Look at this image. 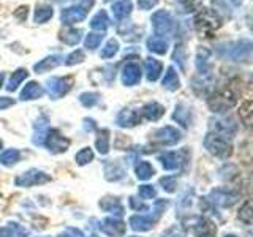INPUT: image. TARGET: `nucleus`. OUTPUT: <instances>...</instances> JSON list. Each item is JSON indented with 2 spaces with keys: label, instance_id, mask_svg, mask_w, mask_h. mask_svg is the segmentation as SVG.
<instances>
[{
  "label": "nucleus",
  "instance_id": "nucleus-62",
  "mask_svg": "<svg viewBox=\"0 0 253 237\" xmlns=\"http://www.w3.org/2000/svg\"><path fill=\"white\" fill-rule=\"evenodd\" d=\"M92 237H98V236H92Z\"/></svg>",
  "mask_w": 253,
  "mask_h": 237
},
{
  "label": "nucleus",
  "instance_id": "nucleus-44",
  "mask_svg": "<svg viewBox=\"0 0 253 237\" xmlns=\"http://www.w3.org/2000/svg\"><path fill=\"white\" fill-rule=\"evenodd\" d=\"M98 93H93V92H85V93H81L79 95V101H81V105L85 106V108H92L98 103Z\"/></svg>",
  "mask_w": 253,
  "mask_h": 237
},
{
  "label": "nucleus",
  "instance_id": "nucleus-54",
  "mask_svg": "<svg viewBox=\"0 0 253 237\" xmlns=\"http://www.w3.org/2000/svg\"><path fill=\"white\" fill-rule=\"evenodd\" d=\"M157 3H158V0H138V5L141 10H152Z\"/></svg>",
  "mask_w": 253,
  "mask_h": 237
},
{
  "label": "nucleus",
  "instance_id": "nucleus-25",
  "mask_svg": "<svg viewBox=\"0 0 253 237\" xmlns=\"http://www.w3.org/2000/svg\"><path fill=\"white\" fill-rule=\"evenodd\" d=\"M141 113H142V116L147 118V120L155 122V120H158V118H160L165 114V108L160 105V103L150 101V103H147V105L142 106Z\"/></svg>",
  "mask_w": 253,
  "mask_h": 237
},
{
  "label": "nucleus",
  "instance_id": "nucleus-28",
  "mask_svg": "<svg viewBox=\"0 0 253 237\" xmlns=\"http://www.w3.org/2000/svg\"><path fill=\"white\" fill-rule=\"evenodd\" d=\"M47 130H49V126H47V118L44 116L38 117V120L35 123V128H34V139H32L35 146H43Z\"/></svg>",
  "mask_w": 253,
  "mask_h": 237
},
{
  "label": "nucleus",
  "instance_id": "nucleus-2",
  "mask_svg": "<svg viewBox=\"0 0 253 237\" xmlns=\"http://www.w3.org/2000/svg\"><path fill=\"white\" fill-rule=\"evenodd\" d=\"M204 147L208 149V152L212 154L213 157L218 158H228L233 154V144L231 141L220 136L217 133L209 131L204 138Z\"/></svg>",
  "mask_w": 253,
  "mask_h": 237
},
{
  "label": "nucleus",
  "instance_id": "nucleus-56",
  "mask_svg": "<svg viewBox=\"0 0 253 237\" xmlns=\"http://www.w3.org/2000/svg\"><path fill=\"white\" fill-rule=\"evenodd\" d=\"M84 128L89 130V131L95 130V122L92 120V118H85V120H84Z\"/></svg>",
  "mask_w": 253,
  "mask_h": 237
},
{
  "label": "nucleus",
  "instance_id": "nucleus-23",
  "mask_svg": "<svg viewBox=\"0 0 253 237\" xmlns=\"http://www.w3.org/2000/svg\"><path fill=\"white\" fill-rule=\"evenodd\" d=\"M172 118L184 126V128H188V126L192 125V111H190V108L184 105V103H179L172 114Z\"/></svg>",
  "mask_w": 253,
  "mask_h": 237
},
{
  "label": "nucleus",
  "instance_id": "nucleus-29",
  "mask_svg": "<svg viewBox=\"0 0 253 237\" xmlns=\"http://www.w3.org/2000/svg\"><path fill=\"white\" fill-rule=\"evenodd\" d=\"M144 68H146V76H147V79H149V81H152V82L157 81V79L160 78L162 70H163L162 63L158 62L157 59H152V57L146 59Z\"/></svg>",
  "mask_w": 253,
  "mask_h": 237
},
{
  "label": "nucleus",
  "instance_id": "nucleus-58",
  "mask_svg": "<svg viewBox=\"0 0 253 237\" xmlns=\"http://www.w3.org/2000/svg\"><path fill=\"white\" fill-rule=\"evenodd\" d=\"M231 2H233L234 5H241V3H242V0H231Z\"/></svg>",
  "mask_w": 253,
  "mask_h": 237
},
{
  "label": "nucleus",
  "instance_id": "nucleus-46",
  "mask_svg": "<svg viewBox=\"0 0 253 237\" xmlns=\"http://www.w3.org/2000/svg\"><path fill=\"white\" fill-rule=\"evenodd\" d=\"M160 237H187V229L182 225H174L160 236Z\"/></svg>",
  "mask_w": 253,
  "mask_h": 237
},
{
  "label": "nucleus",
  "instance_id": "nucleus-1",
  "mask_svg": "<svg viewBox=\"0 0 253 237\" xmlns=\"http://www.w3.org/2000/svg\"><path fill=\"white\" fill-rule=\"evenodd\" d=\"M218 55L223 59H229L233 62H250L252 57V43L249 40L234 43H225L220 44L217 49Z\"/></svg>",
  "mask_w": 253,
  "mask_h": 237
},
{
  "label": "nucleus",
  "instance_id": "nucleus-3",
  "mask_svg": "<svg viewBox=\"0 0 253 237\" xmlns=\"http://www.w3.org/2000/svg\"><path fill=\"white\" fill-rule=\"evenodd\" d=\"M237 103L236 95L231 90H218V92H213L211 97L208 98V106L212 113L215 114H223L226 111L233 109Z\"/></svg>",
  "mask_w": 253,
  "mask_h": 237
},
{
  "label": "nucleus",
  "instance_id": "nucleus-9",
  "mask_svg": "<svg viewBox=\"0 0 253 237\" xmlns=\"http://www.w3.org/2000/svg\"><path fill=\"white\" fill-rule=\"evenodd\" d=\"M71 87H73V78L65 76V78H51L46 81V90L47 95L52 100H59L63 95H67Z\"/></svg>",
  "mask_w": 253,
  "mask_h": 237
},
{
  "label": "nucleus",
  "instance_id": "nucleus-20",
  "mask_svg": "<svg viewBox=\"0 0 253 237\" xmlns=\"http://www.w3.org/2000/svg\"><path fill=\"white\" fill-rule=\"evenodd\" d=\"M155 218L150 215H133L130 217V226L133 231H139V233H146L150 231L155 225Z\"/></svg>",
  "mask_w": 253,
  "mask_h": 237
},
{
  "label": "nucleus",
  "instance_id": "nucleus-38",
  "mask_svg": "<svg viewBox=\"0 0 253 237\" xmlns=\"http://www.w3.org/2000/svg\"><path fill=\"white\" fill-rule=\"evenodd\" d=\"M81 37H83V30L81 29H70L67 32H63V34L60 35V40L63 43H67L70 46H75L78 44L79 41H81Z\"/></svg>",
  "mask_w": 253,
  "mask_h": 237
},
{
  "label": "nucleus",
  "instance_id": "nucleus-61",
  "mask_svg": "<svg viewBox=\"0 0 253 237\" xmlns=\"http://www.w3.org/2000/svg\"><path fill=\"white\" fill-rule=\"evenodd\" d=\"M0 149H2V141H0Z\"/></svg>",
  "mask_w": 253,
  "mask_h": 237
},
{
  "label": "nucleus",
  "instance_id": "nucleus-43",
  "mask_svg": "<svg viewBox=\"0 0 253 237\" xmlns=\"http://www.w3.org/2000/svg\"><path fill=\"white\" fill-rule=\"evenodd\" d=\"M103 38H105V35H103V34H89V35H87V38H85V43L84 44H85L87 49L95 51L101 44Z\"/></svg>",
  "mask_w": 253,
  "mask_h": 237
},
{
  "label": "nucleus",
  "instance_id": "nucleus-50",
  "mask_svg": "<svg viewBox=\"0 0 253 237\" xmlns=\"http://www.w3.org/2000/svg\"><path fill=\"white\" fill-rule=\"evenodd\" d=\"M180 6H182V10L187 13L196 11L198 8L201 6V0H180Z\"/></svg>",
  "mask_w": 253,
  "mask_h": 237
},
{
  "label": "nucleus",
  "instance_id": "nucleus-19",
  "mask_svg": "<svg viewBox=\"0 0 253 237\" xmlns=\"http://www.w3.org/2000/svg\"><path fill=\"white\" fill-rule=\"evenodd\" d=\"M212 85H213V76H212V73H204V75L198 73V76L193 79V82H192L193 90L198 95H208L212 90Z\"/></svg>",
  "mask_w": 253,
  "mask_h": 237
},
{
  "label": "nucleus",
  "instance_id": "nucleus-48",
  "mask_svg": "<svg viewBox=\"0 0 253 237\" xmlns=\"http://www.w3.org/2000/svg\"><path fill=\"white\" fill-rule=\"evenodd\" d=\"M168 205H169V201L168 199H157L154 202V218L155 220L160 218L163 213H165V210L168 209Z\"/></svg>",
  "mask_w": 253,
  "mask_h": 237
},
{
  "label": "nucleus",
  "instance_id": "nucleus-10",
  "mask_svg": "<svg viewBox=\"0 0 253 237\" xmlns=\"http://www.w3.org/2000/svg\"><path fill=\"white\" fill-rule=\"evenodd\" d=\"M43 146H46L51 154H63L70 147V139L63 136L59 130H47Z\"/></svg>",
  "mask_w": 253,
  "mask_h": 237
},
{
  "label": "nucleus",
  "instance_id": "nucleus-35",
  "mask_svg": "<svg viewBox=\"0 0 253 237\" xmlns=\"http://www.w3.org/2000/svg\"><path fill=\"white\" fill-rule=\"evenodd\" d=\"M196 68L198 73H211V65H209V51L208 49H200L196 54Z\"/></svg>",
  "mask_w": 253,
  "mask_h": 237
},
{
  "label": "nucleus",
  "instance_id": "nucleus-57",
  "mask_svg": "<svg viewBox=\"0 0 253 237\" xmlns=\"http://www.w3.org/2000/svg\"><path fill=\"white\" fill-rule=\"evenodd\" d=\"M3 81H5V75H3V73H0V89H2Z\"/></svg>",
  "mask_w": 253,
  "mask_h": 237
},
{
  "label": "nucleus",
  "instance_id": "nucleus-63",
  "mask_svg": "<svg viewBox=\"0 0 253 237\" xmlns=\"http://www.w3.org/2000/svg\"><path fill=\"white\" fill-rule=\"evenodd\" d=\"M43 237H47V236H43Z\"/></svg>",
  "mask_w": 253,
  "mask_h": 237
},
{
  "label": "nucleus",
  "instance_id": "nucleus-12",
  "mask_svg": "<svg viewBox=\"0 0 253 237\" xmlns=\"http://www.w3.org/2000/svg\"><path fill=\"white\" fill-rule=\"evenodd\" d=\"M187 150H180V152H165L158 157V161L162 163L163 169L166 171H177L187 163V158L184 157Z\"/></svg>",
  "mask_w": 253,
  "mask_h": 237
},
{
  "label": "nucleus",
  "instance_id": "nucleus-51",
  "mask_svg": "<svg viewBox=\"0 0 253 237\" xmlns=\"http://www.w3.org/2000/svg\"><path fill=\"white\" fill-rule=\"evenodd\" d=\"M241 118L245 122V125H250V122H252V101H247L241 108Z\"/></svg>",
  "mask_w": 253,
  "mask_h": 237
},
{
  "label": "nucleus",
  "instance_id": "nucleus-55",
  "mask_svg": "<svg viewBox=\"0 0 253 237\" xmlns=\"http://www.w3.org/2000/svg\"><path fill=\"white\" fill-rule=\"evenodd\" d=\"M14 105V100L13 98H8V97H0V109H6Z\"/></svg>",
  "mask_w": 253,
  "mask_h": 237
},
{
  "label": "nucleus",
  "instance_id": "nucleus-4",
  "mask_svg": "<svg viewBox=\"0 0 253 237\" xmlns=\"http://www.w3.org/2000/svg\"><path fill=\"white\" fill-rule=\"evenodd\" d=\"M220 26H221V22H220V18L217 16V13L212 10H208V8H206V10H201L195 18V29L206 37H211Z\"/></svg>",
  "mask_w": 253,
  "mask_h": 237
},
{
  "label": "nucleus",
  "instance_id": "nucleus-11",
  "mask_svg": "<svg viewBox=\"0 0 253 237\" xmlns=\"http://www.w3.org/2000/svg\"><path fill=\"white\" fill-rule=\"evenodd\" d=\"M152 139L155 142H158L160 146H176L182 139V133L177 128H174V126L166 125V126H162V128L154 131Z\"/></svg>",
  "mask_w": 253,
  "mask_h": 237
},
{
  "label": "nucleus",
  "instance_id": "nucleus-47",
  "mask_svg": "<svg viewBox=\"0 0 253 237\" xmlns=\"http://www.w3.org/2000/svg\"><path fill=\"white\" fill-rule=\"evenodd\" d=\"M138 195L141 199H154L157 198V190L152 185H141L138 188Z\"/></svg>",
  "mask_w": 253,
  "mask_h": 237
},
{
  "label": "nucleus",
  "instance_id": "nucleus-40",
  "mask_svg": "<svg viewBox=\"0 0 253 237\" xmlns=\"http://www.w3.org/2000/svg\"><path fill=\"white\" fill-rule=\"evenodd\" d=\"M119 52V41L117 40H109V41L105 44V47L100 52V57L103 59H111Z\"/></svg>",
  "mask_w": 253,
  "mask_h": 237
},
{
  "label": "nucleus",
  "instance_id": "nucleus-37",
  "mask_svg": "<svg viewBox=\"0 0 253 237\" xmlns=\"http://www.w3.org/2000/svg\"><path fill=\"white\" fill-rule=\"evenodd\" d=\"M95 147H97L100 155H106L109 152V131L108 130L98 131L97 141H95Z\"/></svg>",
  "mask_w": 253,
  "mask_h": 237
},
{
  "label": "nucleus",
  "instance_id": "nucleus-39",
  "mask_svg": "<svg viewBox=\"0 0 253 237\" xmlns=\"http://www.w3.org/2000/svg\"><path fill=\"white\" fill-rule=\"evenodd\" d=\"M52 14H54L52 8L43 5V6H38L35 10V18L34 19H35L37 24H44V22H47L52 18Z\"/></svg>",
  "mask_w": 253,
  "mask_h": 237
},
{
  "label": "nucleus",
  "instance_id": "nucleus-32",
  "mask_svg": "<svg viewBox=\"0 0 253 237\" xmlns=\"http://www.w3.org/2000/svg\"><path fill=\"white\" fill-rule=\"evenodd\" d=\"M27 76H29V71H27L26 68L16 70L14 73L11 75L10 81H8V84H6V90H8V92H14V90L18 89V87L22 84L24 79H27Z\"/></svg>",
  "mask_w": 253,
  "mask_h": 237
},
{
  "label": "nucleus",
  "instance_id": "nucleus-45",
  "mask_svg": "<svg viewBox=\"0 0 253 237\" xmlns=\"http://www.w3.org/2000/svg\"><path fill=\"white\" fill-rule=\"evenodd\" d=\"M160 185L166 193H174L177 190V179L172 176H166L160 179Z\"/></svg>",
  "mask_w": 253,
  "mask_h": 237
},
{
  "label": "nucleus",
  "instance_id": "nucleus-31",
  "mask_svg": "<svg viewBox=\"0 0 253 237\" xmlns=\"http://www.w3.org/2000/svg\"><path fill=\"white\" fill-rule=\"evenodd\" d=\"M131 10H133L131 0H119V2H116L113 5V14L117 21L125 19L126 16L131 13Z\"/></svg>",
  "mask_w": 253,
  "mask_h": 237
},
{
  "label": "nucleus",
  "instance_id": "nucleus-6",
  "mask_svg": "<svg viewBox=\"0 0 253 237\" xmlns=\"http://www.w3.org/2000/svg\"><path fill=\"white\" fill-rule=\"evenodd\" d=\"M152 27L155 30V34L158 37L163 35H172L174 30H176V24H174L172 16L165 11V10H158L152 14Z\"/></svg>",
  "mask_w": 253,
  "mask_h": 237
},
{
  "label": "nucleus",
  "instance_id": "nucleus-7",
  "mask_svg": "<svg viewBox=\"0 0 253 237\" xmlns=\"http://www.w3.org/2000/svg\"><path fill=\"white\" fill-rule=\"evenodd\" d=\"M209 131L231 141L237 133V123L233 117H215L209 122Z\"/></svg>",
  "mask_w": 253,
  "mask_h": 237
},
{
  "label": "nucleus",
  "instance_id": "nucleus-33",
  "mask_svg": "<svg viewBox=\"0 0 253 237\" xmlns=\"http://www.w3.org/2000/svg\"><path fill=\"white\" fill-rule=\"evenodd\" d=\"M109 22H111V21H109V18H108L106 11H105V10H101V11H98V13L92 18V21H90V27H92L93 30H98L100 34H101V32H105V30L109 27Z\"/></svg>",
  "mask_w": 253,
  "mask_h": 237
},
{
  "label": "nucleus",
  "instance_id": "nucleus-8",
  "mask_svg": "<svg viewBox=\"0 0 253 237\" xmlns=\"http://www.w3.org/2000/svg\"><path fill=\"white\" fill-rule=\"evenodd\" d=\"M46 182H51V176L40 169H29L26 172L19 174V176L14 179L16 187H22V188L42 185V184H46Z\"/></svg>",
  "mask_w": 253,
  "mask_h": 237
},
{
  "label": "nucleus",
  "instance_id": "nucleus-14",
  "mask_svg": "<svg viewBox=\"0 0 253 237\" xmlns=\"http://www.w3.org/2000/svg\"><path fill=\"white\" fill-rule=\"evenodd\" d=\"M87 18V10L81 5H76V6H70L62 10L60 13V19L65 26H73L76 22H81Z\"/></svg>",
  "mask_w": 253,
  "mask_h": 237
},
{
  "label": "nucleus",
  "instance_id": "nucleus-36",
  "mask_svg": "<svg viewBox=\"0 0 253 237\" xmlns=\"http://www.w3.org/2000/svg\"><path fill=\"white\" fill-rule=\"evenodd\" d=\"M21 160V152L18 149H8L0 154V164L3 166H13Z\"/></svg>",
  "mask_w": 253,
  "mask_h": 237
},
{
  "label": "nucleus",
  "instance_id": "nucleus-13",
  "mask_svg": "<svg viewBox=\"0 0 253 237\" xmlns=\"http://www.w3.org/2000/svg\"><path fill=\"white\" fill-rule=\"evenodd\" d=\"M100 231L109 237H122L126 233V225L117 217H108L100 221Z\"/></svg>",
  "mask_w": 253,
  "mask_h": 237
},
{
  "label": "nucleus",
  "instance_id": "nucleus-22",
  "mask_svg": "<svg viewBox=\"0 0 253 237\" xmlns=\"http://www.w3.org/2000/svg\"><path fill=\"white\" fill-rule=\"evenodd\" d=\"M43 87L40 85L38 82L35 81H30L29 84H26V87L22 89L21 95H19V98L22 101H30V100H38V98H42L43 97Z\"/></svg>",
  "mask_w": 253,
  "mask_h": 237
},
{
  "label": "nucleus",
  "instance_id": "nucleus-26",
  "mask_svg": "<svg viewBox=\"0 0 253 237\" xmlns=\"http://www.w3.org/2000/svg\"><path fill=\"white\" fill-rule=\"evenodd\" d=\"M100 207H101V210L114 213L117 217H121L124 213V205L119 198H103L100 201Z\"/></svg>",
  "mask_w": 253,
  "mask_h": 237
},
{
  "label": "nucleus",
  "instance_id": "nucleus-17",
  "mask_svg": "<svg viewBox=\"0 0 253 237\" xmlns=\"http://www.w3.org/2000/svg\"><path fill=\"white\" fill-rule=\"evenodd\" d=\"M126 176L125 166L119 160H111L105 163V177L109 182H119Z\"/></svg>",
  "mask_w": 253,
  "mask_h": 237
},
{
  "label": "nucleus",
  "instance_id": "nucleus-15",
  "mask_svg": "<svg viewBox=\"0 0 253 237\" xmlns=\"http://www.w3.org/2000/svg\"><path fill=\"white\" fill-rule=\"evenodd\" d=\"M192 231L195 234V237H213L217 233L215 225L212 223L209 218L206 217H196L193 221Z\"/></svg>",
  "mask_w": 253,
  "mask_h": 237
},
{
  "label": "nucleus",
  "instance_id": "nucleus-52",
  "mask_svg": "<svg viewBox=\"0 0 253 237\" xmlns=\"http://www.w3.org/2000/svg\"><path fill=\"white\" fill-rule=\"evenodd\" d=\"M128 202H130V207H131L133 210H147V209H149L144 202L138 201L136 198H133V196L128 198Z\"/></svg>",
  "mask_w": 253,
  "mask_h": 237
},
{
  "label": "nucleus",
  "instance_id": "nucleus-27",
  "mask_svg": "<svg viewBox=\"0 0 253 237\" xmlns=\"http://www.w3.org/2000/svg\"><path fill=\"white\" fill-rule=\"evenodd\" d=\"M29 229L21 226L19 223H8V226L0 228V237H29Z\"/></svg>",
  "mask_w": 253,
  "mask_h": 237
},
{
  "label": "nucleus",
  "instance_id": "nucleus-16",
  "mask_svg": "<svg viewBox=\"0 0 253 237\" xmlns=\"http://www.w3.org/2000/svg\"><path fill=\"white\" fill-rule=\"evenodd\" d=\"M141 81V68L138 63L128 62L122 70V82L126 87H133Z\"/></svg>",
  "mask_w": 253,
  "mask_h": 237
},
{
  "label": "nucleus",
  "instance_id": "nucleus-18",
  "mask_svg": "<svg viewBox=\"0 0 253 237\" xmlns=\"http://www.w3.org/2000/svg\"><path fill=\"white\" fill-rule=\"evenodd\" d=\"M141 123V116L134 109H122L117 116V125L122 128H131Z\"/></svg>",
  "mask_w": 253,
  "mask_h": 237
},
{
  "label": "nucleus",
  "instance_id": "nucleus-21",
  "mask_svg": "<svg viewBox=\"0 0 253 237\" xmlns=\"http://www.w3.org/2000/svg\"><path fill=\"white\" fill-rule=\"evenodd\" d=\"M146 46H147V49H149L150 52L158 54V55H163V54L168 52L169 43H168V40H165V37L154 35V37L147 38Z\"/></svg>",
  "mask_w": 253,
  "mask_h": 237
},
{
  "label": "nucleus",
  "instance_id": "nucleus-24",
  "mask_svg": "<svg viewBox=\"0 0 253 237\" xmlns=\"http://www.w3.org/2000/svg\"><path fill=\"white\" fill-rule=\"evenodd\" d=\"M62 62H63V57H62V55L54 54V55H49V57H46V59H43V60H40L38 63H35V65H34V70L37 71V73H46V71L54 70L55 67H59Z\"/></svg>",
  "mask_w": 253,
  "mask_h": 237
},
{
  "label": "nucleus",
  "instance_id": "nucleus-41",
  "mask_svg": "<svg viewBox=\"0 0 253 237\" xmlns=\"http://www.w3.org/2000/svg\"><path fill=\"white\" fill-rule=\"evenodd\" d=\"M75 160L79 166H84L87 163H90L93 160V150L90 147H84L75 155Z\"/></svg>",
  "mask_w": 253,
  "mask_h": 237
},
{
  "label": "nucleus",
  "instance_id": "nucleus-30",
  "mask_svg": "<svg viewBox=\"0 0 253 237\" xmlns=\"http://www.w3.org/2000/svg\"><path fill=\"white\" fill-rule=\"evenodd\" d=\"M162 84H163L165 89H168L169 92H176L179 87H180V81H179L177 71L174 70L172 67H168V70H166Z\"/></svg>",
  "mask_w": 253,
  "mask_h": 237
},
{
  "label": "nucleus",
  "instance_id": "nucleus-53",
  "mask_svg": "<svg viewBox=\"0 0 253 237\" xmlns=\"http://www.w3.org/2000/svg\"><path fill=\"white\" fill-rule=\"evenodd\" d=\"M59 237H84V234L76 228H67L65 233L59 234Z\"/></svg>",
  "mask_w": 253,
  "mask_h": 237
},
{
  "label": "nucleus",
  "instance_id": "nucleus-49",
  "mask_svg": "<svg viewBox=\"0 0 253 237\" xmlns=\"http://www.w3.org/2000/svg\"><path fill=\"white\" fill-rule=\"evenodd\" d=\"M84 52L81 51V49H76V51H73L71 52L68 57L65 59V63L67 65H76V63H81V62H84Z\"/></svg>",
  "mask_w": 253,
  "mask_h": 237
},
{
  "label": "nucleus",
  "instance_id": "nucleus-5",
  "mask_svg": "<svg viewBox=\"0 0 253 237\" xmlns=\"http://www.w3.org/2000/svg\"><path fill=\"white\" fill-rule=\"evenodd\" d=\"M237 198H239V195L233 192V190L215 188L209 193L208 198H206V202H209L212 209L215 207V205L217 207H231L233 204H236Z\"/></svg>",
  "mask_w": 253,
  "mask_h": 237
},
{
  "label": "nucleus",
  "instance_id": "nucleus-34",
  "mask_svg": "<svg viewBox=\"0 0 253 237\" xmlns=\"http://www.w3.org/2000/svg\"><path fill=\"white\" fill-rule=\"evenodd\" d=\"M134 174L139 180H149L155 174V169L149 161H139L134 166Z\"/></svg>",
  "mask_w": 253,
  "mask_h": 237
},
{
  "label": "nucleus",
  "instance_id": "nucleus-42",
  "mask_svg": "<svg viewBox=\"0 0 253 237\" xmlns=\"http://www.w3.org/2000/svg\"><path fill=\"white\" fill-rule=\"evenodd\" d=\"M239 218H241V221H244L245 225H252V221H253V210H252V202L250 201H245V204L241 207Z\"/></svg>",
  "mask_w": 253,
  "mask_h": 237
},
{
  "label": "nucleus",
  "instance_id": "nucleus-60",
  "mask_svg": "<svg viewBox=\"0 0 253 237\" xmlns=\"http://www.w3.org/2000/svg\"><path fill=\"white\" fill-rule=\"evenodd\" d=\"M223 237H237V236H234V234H225Z\"/></svg>",
  "mask_w": 253,
  "mask_h": 237
},
{
  "label": "nucleus",
  "instance_id": "nucleus-59",
  "mask_svg": "<svg viewBox=\"0 0 253 237\" xmlns=\"http://www.w3.org/2000/svg\"><path fill=\"white\" fill-rule=\"evenodd\" d=\"M54 2H57V3H63V2H68V0H54Z\"/></svg>",
  "mask_w": 253,
  "mask_h": 237
}]
</instances>
